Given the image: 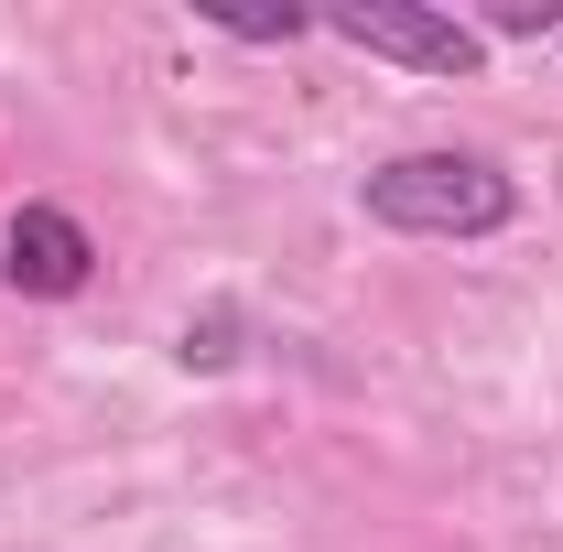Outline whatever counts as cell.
<instances>
[{
	"mask_svg": "<svg viewBox=\"0 0 563 552\" xmlns=\"http://www.w3.org/2000/svg\"><path fill=\"white\" fill-rule=\"evenodd\" d=\"M325 33L357 44V55H379V66L444 76V87H477V76H488L477 22H455V11H433V0H336V11H325Z\"/></svg>",
	"mask_w": 563,
	"mask_h": 552,
	"instance_id": "2",
	"label": "cell"
},
{
	"mask_svg": "<svg viewBox=\"0 0 563 552\" xmlns=\"http://www.w3.org/2000/svg\"><path fill=\"white\" fill-rule=\"evenodd\" d=\"M174 357H185L196 379L239 368V357H250V314H239V303H196V314H185V336H174Z\"/></svg>",
	"mask_w": 563,
	"mask_h": 552,
	"instance_id": "5",
	"label": "cell"
},
{
	"mask_svg": "<svg viewBox=\"0 0 563 552\" xmlns=\"http://www.w3.org/2000/svg\"><path fill=\"white\" fill-rule=\"evenodd\" d=\"M357 217L390 239H498V228H520V174L498 152L422 141V152H390L357 174Z\"/></svg>",
	"mask_w": 563,
	"mask_h": 552,
	"instance_id": "1",
	"label": "cell"
},
{
	"mask_svg": "<svg viewBox=\"0 0 563 552\" xmlns=\"http://www.w3.org/2000/svg\"><path fill=\"white\" fill-rule=\"evenodd\" d=\"M553 44H563V33H553Z\"/></svg>",
	"mask_w": 563,
	"mask_h": 552,
	"instance_id": "7",
	"label": "cell"
},
{
	"mask_svg": "<svg viewBox=\"0 0 563 552\" xmlns=\"http://www.w3.org/2000/svg\"><path fill=\"white\" fill-rule=\"evenodd\" d=\"M196 22L228 44H303L325 11H303V0H196Z\"/></svg>",
	"mask_w": 563,
	"mask_h": 552,
	"instance_id": "4",
	"label": "cell"
},
{
	"mask_svg": "<svg viewBox=\"0 0 563 552\" xmlns=\"http://www.w3.org/2000/svg\"><path fill=\"white\" fill-rule=\"evenodd\" d=\"M553 44L563 33V0H488V11H477V44Z\"/></svg>",
	"mask_w": 563,
	"mask_h": 552,
	"instance_id": "6",
	"label": "cell"
},
{
	"mask_svg": "<svg viewBox=\"0 0 563 552\" xmlns=\"http://www.w3.org/2000/svg\"><path fill=\"white\" fill-rule=\"evenodd\" d=\"M0 281H11L22 303H76V292L98 281L87 217H76V207H22L11 228H0Z\"/></svg>",
	"mask_w": 563,
	"mask_h": 552,
	"instance_id": "3",
	"label": "cell"
}]
</instances>
